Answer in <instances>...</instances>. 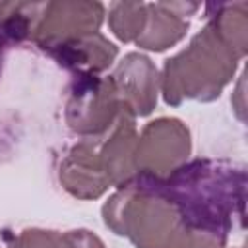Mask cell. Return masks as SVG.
<instances>
[{
	"instance_id": "cell-4",
	"label": "cell",
	"mask_w": 248,
	"mask_h": 248,
	"mask_svg": "<svg viewBox=\"0 0 248 248\" xmlns=\"http://www.w3.org/2000/svg\"><path fill=\"white\" fill-rule=\"evenodd\" d=\"M122 108L110 78L74 76L68 89L64 118L74 134L91 138L107 132Z\"/></svg>"
},
{
	"instance_id": "cell-14",
	"label": "cell",
	"mask_w": 248,
	"mask_h": 248,
	"mask_svg": "<svg viewBox=\"0 0 248 248\" xmlns=\"http://www.w3.org/2000/svg\"><path fill=\"white\" fill-rule=\"evenodd\" d=\"M45 2H0V46L33 37Z\"/></svg>"
},
{
	"instance_id": "cell-12",
	"label": "cell",
	"mask_w": 248,
	"mask_h": 248,
	"mask_svg": "<svg viewBox=\"0 0 248 248\" xmlns=\"http://www.w3.org/2000/svg\"><path fill=\"white\" fill-rule=\"evenodd\" d=\"M205 17L225 45L242 60L248 52V4H207Z\"/></svg>"
},
{
	"instance_id": "cell-15",
	"label": "cell",
	"mask_w": 248,
	"mask_h": 248,
	"mask_svg": "<svg viewBox=\"0 0 248 248\" xmlns=\"http://www.w3.org/2000/svg\"><path fill=\"white\" fill-rule=\"evenodd\" d=\"M147 16L145 2H112L108 8V27L122 43H136Z\"/></svg>"
},
{
	"instance_id": "cell-13",
	"label": "cell",
	"mask_w": 248,
	"mask_h": 248,
	"mask_svg": "<svg viewBox=\"0 0 248 248\" xmlns=\"http://www.w3.org/2000/svg\"><path fill=\"white\" fill-rule=\"evenodd\" d=\"M8 248H107L105 242L87 229L52 231V229H23L14 234Z\"/></svg>"
},
{
	"instance_id": "cell-9",
	"label": "cell",
	"mask_w": 248,
	"mask_h": 248,
	"mask_svg": "<svg viewBox=\"0 0 248 248\" xmlns=\"http://www.w3.org/2000/svg\"><path fill=\"white\" fill-rule=\"evenodd\" d=\"M97 140V147L110 180V186L120 188L138 176L136 169V143H138V130H136V116L126 108L120 110L118 118L112 126L93 136Z\"/></svg>"
},
{
	"instance_id": "cell-6",
	"label": "cell",
	"mask_w": 248,
	"mask_h": 248,
	"mask_svg": "<svg viewBox=\"0 0 248 248\" xmlns=\"http://www.w3.org/2000/svg\"><path fill=\"white\" fill-rule=\"evenodd\" d=\"M105 19V6L101 2L83 0H60L45 2L43 14L37 21L31 41L48 52L58 45L74 41L78 37L97 33Z\"/></svg>"
},
{
	"instance_id": "cell-7",
	"label": "cell",
	"mask_w": 248,
	"mask_h": 248,
	"mask_svg": "<svg viewBox=\"0 0 248 248\" xmlns=\"http://www.w3.org/2000/svg\"><path fill=\"white\" fill-rule=\"evenodd\" d=\"M58 180L62 188L78 200H97L110 188V180L93 136L81 138L66 151L58 167Z\"/></svg>"
},
{
	"instance_id": "cell-17",
	"label": "cell",
	"mask_w": 248,
	"mask_h": 248,
	"mask_svg": "<svg viewBox=\"0 0 248 248\" xmlns=\"http://www.w3.org/2000/svg\"><path fill=\"white\" fill-rule=\"evenodd\" d=\"M238 248H242V246H238Z\"/></svg>"
},
{
	"instance_id": "cell-8",
	"label": "cell",
	"mask_w": 248,
	"mask_h": 248,
	"mask_svg": "<svg viewBox=\"0 0 248 248\" xmlns=\"http://www.w3.org/2000/svg\"><path fill=\"white\" fill-rule=\"evenodd\" d=\"M108 78L128 112L136 118L153 112L159 95V72L149 56L128 52Z\"/></svg>"
},
{
	"instance_id": "cell-11",
	"label": "cell",
	"mask_w": 248,
	"mask_h": 248,
	"mask_svg": "<svg viewBox=\"0 0 248 248\" xmlns=\"http://www.w3.org/2000/svg\"><path fill=\"white\" fill-rule=\"evenodd\" d=\"M74 76H97L112 66L118 48L101 31L78 37L46 52Z\"/></svg>"
},
{
	"instance_id": "cell-5",
	"label": "cell",
	"mask_w": 248,
	"mask_h": 248,
	"mask_svg": "<svg viewBox=\"0 0 248 248\" xmlns=\"http://www.w3.org/2000/svg\"><path fill=\"white\" fill-rule=\"evenodd\" d=\"M192 151L188 126L172 116H161L143 126L136 143L138 174L167 178L184 163Z\"/></svg>"
},
{
	"instance_id": "cell-16",
	"label": "cell",
	"mask_w": 248,
	"mask_h": 248,
	"mask_svg": "<svg viewBox=\"0 0 248 248\" xmlns=\"http://www.w3.org/2000/svg\"><path fill=\"white\" fill-rule=\"evenodd\" d=\"M238 99V103L234 105V110H236V114H238V118L240 120H244V74L240 76V81H238V87H236V91L232 93V97H231V101H236Z\"/></svg>"
},
{
	"instance_id": "cell-10",
	"label": "cell",
	"mask_w": 248,
	"mask_h": 248,
	"mask_svg": "<svg viewBox=\"0 0 248 248\" xmlns=\"http://www.w3.org/2000/svg\"><path fill=\"white\" fill-rule=\"evenodd\" d=\"M200 10L196 2H149L141 35L136 45L145 50L163 52L180 43L190 27V17Z\"/></svg>"
},
{
	"instance_id": "cell-1",
	"label": "cell",
	"mask_w": 248,
	"mask_h": 248,
	"mask_svg": "<svg viewBox=\"0 0 248 248\" xmlns=\"http://www.w3.org/2000/svg\"><path fill=\"white\" fill-rule=\"evenodd\" d=\"M105 225L136 248H227V238L192 229L159 188L157 178L134 176L103 205Z\"/></svg>"
},
{
	"instance_id": "cell-3",
	"label": "cell",
	"mask_w": 248,
	"mask_h": 248,
	"mask_svg": "<svg viewBox=\"0 0 248 248\" xmlns=\"http://www.w3.org/2000/svg\"><path fill=\"white\" fill-rule=\"evenodd\" d=\"M238 62L240 58L205 23L184 50L165 60L159 76L165 103L178 107L184 101H215L223 87L232 81Z\"/></svg>"
},
{
	"instance_id": "cell-2",
	"label": "cell",
	"mask_w": 248,
	"mask_h": 248,
	"mask_svg": "<svg viewBox=\"0 0 248 248\" xmlns=\"http://www.w3.org/2000/svg\"><path fill=\"white\" fill-rule=\"evenodd\" d=\"M157 182L184 221L196 231L227 238L234 219L244 221V165L223 159H194L167 178H157Z\"/></svg>"
}]
</instances>
